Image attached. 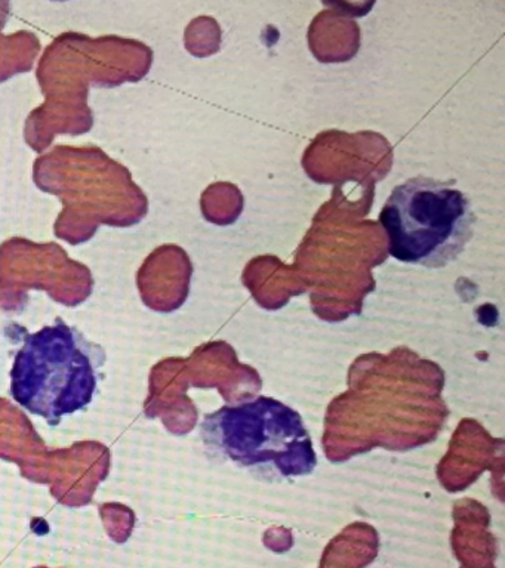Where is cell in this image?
<instances>
[{
	"mask_svg": "<svg viewBox=\"0 0 505 568\" xmlns=\"http://www.w3.org/2000/svg\"><path fill=\"white\" fill-rule=\"evenodd\" d=\"M201 437L215 459L270 481L304 477L317 466L303 417L270 397L245 399L211 413L202 422Z\"/></svg>",
	"mask_w": 505,
	"mask_h": 568,
	"instance_id": "1",
	"label": "cell"
},
{
	"mask_svg": "<svg viewBox=\"0 0 505 568\" xmlns=\"http://www.w3.org/2000/svg\"><path fill=\"white\" fill-rule=\"evenodd\" d=\"M100 346L90 344L63 320L26 335L11 368V395L21 407L51 426L90 406L104 363Z\"/></svg>",
	"mask_w": 505,
	"mask_h": 568,
	"instance_id": "2",
	"label": "cell"
},
{
	"mask_svg": "<svg viewBox=\"0 0 505 568\" xmlns=\"http://www.w3.org/2000/svg\"><path fill=\"white\" fill-rule=\"evenodd\" d=\"M380 224L394 260L445 268L473 239L476 213L463 191L434 178L414 176L394 186Z\"/></svg>",
	"mask_w": 505,
	"mask_h": 568,
	"instance_id": "3",
	"label": "cell"
}]
</instances>
